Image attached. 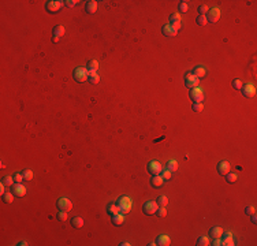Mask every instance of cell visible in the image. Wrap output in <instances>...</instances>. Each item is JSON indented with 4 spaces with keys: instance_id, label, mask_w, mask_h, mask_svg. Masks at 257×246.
Masks as SVG:
<instances>
[{
    "instance_id": "35",
    "label": "cell",
    "mask_w": 257,
    "mask_h": 246,
    "mask_svg": "<svg viewBox=\"0 0 257 246\" xmlns=\"http://www.w3.org/2000/svg\"><path fill=\"white\" fill-rule=\"evenodd\" d=\"M3 183H4L6 186H8V188H10V186H12L14 183H15V181H14V176H8V175L4 176V178H3Z\"/></svg>"
},
{
    "instance_id": "21",
    "label": "cell",
    "mask_w": 257,
    "mask_h": 246,
    "mask_svg": "<svg viewBox=\"0 0 257 246\" xmlns=\"http://www.w3.org/2000/svg\"><path fill=\"white\" fill-rule=\"evenodd\" d=\"M223 228L222 227H219V226H216V227H212L211 230H209V235L212 238H222V235H223Z\"/></svg>"
},
{
    "instance_id": "29",
    "label": "cell",
    "mask_w": 257,
    "mask_h": 246,
    "mask_svg": "<svg viewBox=\"0 0 257 246\" xmlns=\"http://www.w3.org/2000/svg\"><path fill=\"white\" fill-rule=\"evenodd\" d=\"M167 168H168L171 172H175L178 169V161L174 160V159H172V160H170L168 163H167Z\"/></svg>"
},
{
    "instance_id": "48",
    "label": "cell",
    "mask_w": 257,
    "mask_h": 246,
    "mask_svg": "<svg viewBox=\"0 0 257 246\" xmlns=\"http://www.w3.org/2000/svg\"><path fill=\"white\" fill-rule=\"evenodd\" d=\"M52 41H53V43H57V41H59V37L53 36V37H52Z\"/></svg>"
},
{
    "instance_id": "20",
    "label": "cell",
    "mask_w": 257,
    "mask_h": 246,
    "mask_svg": "<svg viewBox=\"0 0 257 246\" xmlns=\"http://www.w3.org/2000/svg\"><path fill=\"white\" fill-rule=\"evenodd\" d=\"M107 213H109L111 216H114V215H116V213H121V209H119L118 204L109 202L108 205H107Z\"/></svg>"
},
{
    "instance_id": "22",
    "label": "cell",
    "mask_w": 257,
    "mask_h": 246,
    "mask_svg": "<svg viewBox=\"0 0 257 246\" xmlns=\"http://www.w3.org/2000/svg\"><path fill=\"white\" fill-rule=\"evenodd\" d=\"M156 244L157 245H160V246H168L171 244V239H170V237L168 235H159L157 237V241H156Z\"/></svg>"
},
{
    "instance_id": "12",
    "label": "cell",
    "mask_w": 257,
    "mask_h": 246,
    "mask_svg": "<svg viewBox=\"0 0 257 246\" xmlns=\"http://www.w3.org/2000/svg\"><path fill=\"white\" fill-rule=\"evenodd\" d=\"M170 25L172 26L177 32L181 29V26H182V18H181V14H172V15L170 16Z\"/></svg>"
},
{
    "instance_id": "43",
    "label": "cell",
    "mask_w": 257,
    "mask_h": 246,
    "mask_svg": "<svg viewBox=\"0 0 257 246\" xmlns=\"http://www.w3.org/2000/svg\"><path fill=\"white\" fill-rule=\"evenodd\" d=\"M78 3H80V2H78V0H67V2H64V4H66L67 7H70V8H71V7L77 6Z\"/></svg>"
},
{
    "instance_id": "1",
    "label": "cell",
    "mask_w": 257,
    "mask_h": 246,
    "mask_svg": "<svg viewBox=\"0 0 257 246\" xmlns=\"http://www.w3.org/2000/svg\"><path fill=\"white\" fill-rule=\"evenodd\" d=\"M118 207H119V209H121V212L123 215H127L130 211H131V208H133V201L131 198H130L129 196H122L121 198L118 200Z\"/></svg>"
},
{
    "instance_id": "2",
    "label": "cell",
    "mask_w": 257,
    "mask_h": 246,
    "mask_svg": "<svg viewBox=\"0 0 257 246\" xmlns=\"http://www.w3.org/2000/svg\"><path fill=\"white\" fill-rule=\"evenodd\" d=\"M73 77H74V79L77 82L82 84V82L88 81L89 70L86 67H77V68H74V71H73Z\"/></svg>"
},
{
    "instance_id": "16",
    "label": "cell",
    "mask_w": 257,
    "mask_h": 246,
    "mask_svg": "<svg viewBox=\"0 0 257 246\" xmlns=\"http://www.w3.org/2000/svg\"><path fill=\"white\" fill-rule=\"evenodd\" d=\"M223 241H222V245L224 246H234V238H232V234L231 233H223Z\"/></svg>"
},
{
    "instance_id": "26",
    "label": "cell",
    "mask_w": 257,
    "mask_h": 246,
    "mask_svg": "<svg viewBox=\"0 0 257 246\" xmlns=\"http://www.w3.org/2000/svg\"><path fill=\"white\" fill-rule=\"evenodd\" d=\"M86 68L89 71H97V68H99V62L96 60V59H92V60H89L88 62V64H86Z\"/></svg>"
},
{
    "instance_id": "36",
    "label": "cell",
    "mask_w": 257,
    "mask_h": 246,
    "mask_svg": "<svg viewBox=\"0 0 257 246\" xmlns=\"http://www.w3.org/2000/svg\"><path fill=\"white\" fill-rule=\"evenodd\" d=\"M178 8H179V12H187V10H189V7H187V3L186 2H179V4H178Z\"/></svg>"
},
{
    "instance_id": "11",
    "label": "cell",
    "mask_w": 257,
    "mask_h": 246,
    "mask_svg": "<svg viewBox=\"0 0 257 246\" xmlns=\"http://www.w3.org/2000/svg\"><path fill=\"white\" fill-rule=\"evenodd\" d=\"M26 186H23L22 183H14L12 185V194L15 197H23L26 194Z\"/></svg>"
},
{
    "instance_id": "8",
    "label": "cell",
    "mask_w": 257,
    "mask_h": 246,
    "mask_svg": "<svg viewBox=\"0 0 257 246\" xmlns=\"http://www.w3.org/2000/svg\"><path fill=\"white\" fill-rule=\"evenodd\" d=\"M56 207H57V209H59V211L68 212V211H71V208H73V202H71L68 198H66V197H62V198L57 200Z\"/></svg>"
},
{
    "instance_id": "6",
    "label": "cell",
    "mask_w": 257,
    "mask_h": 246,
    "mask_svg": "<svg viewBox=\"0 0 257 246\" xmlns=\"http://www.w3.org/2000/svg\"><path fill=\"white\" fill-rule=\"evenodd\" d=\"M157 208H159V205H157L156 201H146V202L144 204V207H142V212L145 215H148V216H150V215L156 213Z\"/></svg>"
},
{
    "instance_id": "47",
    "label": "cell",
    "mask_w": 257,
    "mask_h": 246,
    "mask_svg": "<svg viewBox=\"0 0 257 246\" xmlns=\"http://www.w3.org/2000/svg\"><path fill=\"white\" fill-rule=\"evenodd\" d=\"M250 216H252V223H253V224H256V223H257V217H256V213L250 215Z\"/></svg>"
},
{
    "instance_id": "4",
    "label": "cell",
    "mask_w": 257,
    "mask_h": 246,
    "mask_svg": "<svg viewBox=\"0 0 257 246\" xmlns=\"http://www.w3.org/2000/svg\"><path fill=\"white\" fill-rule=\"evenodd\" d=\"M241 92L244 95V97L246 99H252L253 96L256 95V86L252 84V82H248V84H244L241 88Z\"/></svg>"
},
{
    "instance_id": "13",
    "label": "cell",
    "mask_w": 257,
    "mask_h": 246,
    "mask_svg": "<svg viewBox=\"0 0 257 246\" xmlns=\"http://www.w3.org/2000/svg\"><path fill=\"white\" fill-rule=\"evenodd\" d=\"M230 169H231V165H230V163H228L227 160H223V161H220L218 164V172L220 175H223V176H226L230 172Z\"/></svg>"
},
{
    "instance_id": "45",
    "label": "cell",
    "mask_w": 257,
    "mask_h": 246,
    "mask_svg": "<svg viewBox=\"0 0 257 246\" xmlns=\"http://www.w3.org/2000/svg\"><path fill=\"white\" fill-rule=\"evenodd\" d=\"M212 245H213V246H222L220 238H213V242H212Z\"/></svg>"
},
{
    "instance_id": "9",
    "label": "cell",
    "mask_w": 257,
    "mask_h": 246,
    "mask_svg": "<svg viewBox=\"0 0 257 246\" xmlns=\"http://www.w3.org/2000/svg\"><path fill=\"white\" fill-rule=\"evenodd\" d=\"M162 164H160L159 161H156V160H152V161H149L148 163V171H149V174L150 175H159L160 172H162Z\"/></svg>"
},
{
    "instance_id": "19",
    "label": "cell",
    "mask_w": 257,
    "mask_h": 246,
    "mask_svg": "<svg viewBox=\"0 0 257 246\" xmlns=\"http://www.w3.org/2000/svg\"><path fill=\"white\" fill-rule=\"evenodd\" d=\"M123 223H125V215L122 212L112 216V224H114V226H122Z\"/></svg>"
},
{
    "instance_id": "37",
    "label": "cell",
    "mask_w": 257,
    "mask_h": 246,
    "mask_svg": "<svg viewBox=\"0 0 257 246\" xmlns=\"http://www.w3.org/2000/svg\"><path fill=\"white\" fill-rule=\"evenodd\" d=\"M156 215L159 217H166L167 216V211H166V207H159L156 211Z\"/></svg>"
},
{
    "instance_id": "7",
    "label": "cell",
    "mask_w": 257,
    "mask_h": 246,
    "mask_svg": "<svg viewBox=\"0 0 257 246\" xmlns=\"http://www.w3.org/2000/svg\"><path fill=\"white\" fill-rule=\"evenodd\" d=\"M63 7V2L60 0H49L45 3V10L48 12H57Z\"/></svg>"
},
{
    "instance_id": "15",
    "label": "cell",
    "mask_w": 257,
    "mask_h": 246,
    "mask_svg": "<svg viewBox=\"0 0 257 246\" xmlns=\"http://www.w3.org/2000/svg\"><path fill=\"white\" fill-rule=\"evenodd\" d=\"M164 183V179L162 175H152V178H150V185L153 186V188H162V185Z\"/></svg>"
},
{
    "instance_id": "50",
    "label": "cell",
    "mask_w": 257,
    "mask_h": 246,
    "mask_svg": "<svg viewBox=\"0 0 257 246\" xmlns=\"http://www.w3.org/2000/svg\"><path fill=\"white\" fill-rule=\"evenodd\" d=\"M130 245H131V244H129V242H122V244H121V246H130Z\"/></svg>"
},
{
    "instance_id": "51",
    "label": "cell",
    "mask_w": 257,
    "mask_h": 246,
    "mask_svg": "<svg viewBox=\"0 0 257 246\" xmlns=\"http://www.w3.org/2000/svg\"><path fill=\"white\" fill-rule=\"evenodd\" d=\"M148 245H149V246H155V245H157V244H156V242H150V244H148Z\"/></svg>"
},
{
    "instance_id": "33",
    "label": "cell",
    "mask_w": 257,
    "mask_h": 246,
    "mask_svg": "<svg viewBox=\"0 0 257 246\" xmlns=\"http://www.w3.org/2000/svg\"><path fill=\"white\" fill-rule=\"evenodd\" d=\"M226 181L228 183H234L238 181V175L237 174H231V172H228L227 175H226Z\"/></svg>"
},
{
    "instance_id": "32",
    "label": "cell",
    "mask_w": 257,
    "mask_h": 246,
    "mask_svg": "<svg viewBox=\"0 0 257 246\" xmlns=\"http://www.w3.org/2000/svg\"><path fill=\"white\" fill-rule=\"evenodd\" d=\"M196 22H197V25H198V26H205V25L208 23L207 16H205V15H198V16H197V19H196Z\"/></svg>"
},
{
    "instance_id": "14",
    "label": "cell",
    "mask_w": 257,
    "mask_h": 246,
    "mask_svg": "<svg viewBox=\"0 0 257 246\" xmlns=\"http://www.w3.org/2000/svg\"><path fill=\"white\" fill-rule=\"evenodd\" d=\"M162 33H163V36H166V37H175L178 32L171 25H164L162 27Z\"/></svg>"
},
{
    "instance_id": "5",
    "label": "cell",
    "mask_w": 257,
    "mask_h": 246,
    "mask_svg": "<svg viewBox=\"0 0 257 246\" xmlns=\"http://www.w3.org/2000/svg\"><path fill=\"white\" fill-rule=\"evenodd\" d=\"M185 85H186V88H189V89L197 88V86L200 85V79H198L197 77H194L191 72H186V75H185Z\"/></svg>"
},
{
    "instance_id": "34",
    "label": "cell",
    "mask_w": 257,
    "mask_h": 246,
    "mask_svg": "<svg viewBox=\"0 0 257 246\" xmlns=\"http://www.w3.org/2000/svg\"><path fill=\"white\" fill-rule=\"evenodd\" d=\"M191 109H193L194 112H203L204 104H203V103H193V105H191Z\"/></svg>"
},
{
    "instance_id": "31",
    "label": "cell",
    "mask_w": 257,
    "mask_h": 246,
    "mask_svg": "<svg viewBox=\"0 0 257 246\" xmlns=\"http://www.w3.org/2000/svg\"><path fill=\"white\" fill-rule=\"evenodd\" d=\"M12 201H14V194H12V193H4V194H3V202L11 204Z\"/></svg>"
},
{
    "instance_id": "27",
    "label": "cell",
    "mask_w": 257,
    "mask_h": 246,
    "mask_svg": "<svg viewBox=\"0 0 257 246\" xmlns=\"http://www.w3.org/2000/svg\"><path fill=\"white\" fill-rule=\"evenodd\" d=\"M157 205L159 207H167L168 205V198H167V196H164V194H162V196H159V198H157Z\"/></svg>"
},
{
    "instance_id": "42",
    "label": "cell",
    "mask_w": 257,
    "mask_h": 246,
    "mask_svg": "<svg viewBox=\"0 0 257 246\" xmlns=\"http://www.w3.org/2000/svg\"><path fill=\"white\" fill-rule=\"evenodd\" d=\"M23 179H25V178H23L22 172H21V174H19V172H16V174L14 175V181H15V183H21V182L23 181Z\"/></svg>"
},
{
    "instance_id": "39",
    "label": "cell",
    "mask_w": 257,
    "mask_h": 246,
    "mask_svg": "<svg viewBox=\"0 0 257 246\" xmlns=\"http://www.w3.org/2000/svg\"><path fill=\"white\" fill-rule=\"evenodd\" d=\"M56 217H57V220L59 221H66L67 220V212H64V211H59L56 215Z\"/></svg>"
},
{
    "instance_id": "30",
    "label": "cell",
    "mask_w": 257,
    "mask_h": 246,
    "mask_svg": "<svg viewBox=\"0 0 257 246\" xmlns=\"http://www.w3.org/2000/svg\"><path fill=\"white\" fill-rule=\"evenodd\" d=\"M160 174H162V176H163V179H164V181H170V179H171V176H172V172H171L168 168H163Z\"/></svg>"
},
{
    "instance_id": "18",
    "label": "cell",
    "mask_w": 257,
    "mask_h": 246,
    "mask_svg": "<svg viewBox=\"0 0 257 246\" xmlns=\"http://www.w3.org/2000/svg\"><path fill=\"white\" fill-rule=\"evenodd\" d=\"M85 10H86L88 14H94L96 11H97V2H94V0H89V2H86Z\"/></svg>"
},
{
    "instance_id": "24",
    "label": "cell",
    "mask_w": 257,
    "mask_h": 246,
    "mask_svg": "<svg viewBox=\"0 0 257 246\" xmlns=\"http://www.w3.org/2000/svg\"><path fill=\"white\" fill-rule=\"evenodd\" d=\"M84 224H85V221L80 216L73 217V220H71V226H73L74 228H81V227H84Z\"/></svg>"
},
{
    "instance_id": "3",
    "label": "cell",
    "mask_w": 257,
    "mask_h": 246,
    "mask_svg": "<svg viewBox=\"0 0 257 246\" xmlns=\"http://www.w3.org/2000/svg\"><path fill=\"white\" fill-rule=\"evenodd\" d=\"M189 96H190V99L193 100V103H203L204 101V91L200 86L190 89Z\"/></svg>"
},
{
    "instance_id": "40",
    "label": "cell",
    "mask_w": 257,
    "mask_h": 246,
    "mask_svg": "<svg viewBox=\"0 0 257 246\" xmlns=\"http://www.w3.org/2000/svg\"><path fill=\"white\" fill-rule=\"evenodd\" d=\"M22 174H23V178H25L26 181H32L33 179V172L30 171V169H25Z\"/></svg>"
},
{
    "instance_id": "17",
    "label": "cell",
    "mask_w": 257,
    "mask_h": 246,
    "mask_svg": "<svg viewBox=\"0 0 257 246\" xmlns=\"http://www.w3.org/2000/svg\"><path fill=\"white\" fill-rule=\"evenodd\" d=\"M191 74L200 79V78H204V77H205V74H207V70H205V67H203V66H197V67L193 68Z\"/></svg>"
},
{
    "instance_id": "28",
    "label": "cell",
    "mask_w": 257,
    "mask_h": 246,
    "mask_svg": "<svg viewBox=\"0 0 257 246\" xmlns=\"http://www.w3.org/2000/svg\"><path fill=\"white\" fill-rule=\"evenodd\" d=\"M208 245H211V242H209V238L205 237V235H203V237H200L197 239V246H208Z\"/></svg>"
},
{
    "instance_id": "44",
    "label": "cell",
    "mask_w": 257,
    "mask_h": 246,
    "mask_svg": "<svg viewBox=\"0 0 257 246\" xmlns=\"http://www.w3.org/2000/svg\"><path fill=\"white\" fill-rule=\"evenodd\" d=\"M245 213L248 215V216H249V215L256 213V208H255V207H248V208H246V209H245Z\"/></svg>"
},
{
    "instance_id": "25",
    "label": "cell",
    "mask_w": 257,
    "mask_h": 246,
    "mask_svg": "<svg viewBox=\"0 0 257 246\" xmlns=\"http://www.w3.org/2000/svg\"><path fill=\"white\" fill-rule=\"evenodd\" d=\"M64 33H66V29L63 27V25H56L53 27V36H56V37H59L60 39Z\"/></svg>"
},
{
    "instance_id": "49",
    "label": "cell",
    "mask_w": 257,
    "mask_h": 246,
    "mask_svg": "<svg viewBox=\"0 0 257 246\" xmlns=\"http://www.w3.org/2000/svg\"><path fill=\"white\" fill-rule=\"evenodd\" d=\"M18 245H21V246H26V245H27V242H26V241H22V242H19Z\"/></svg>"
},
{
    "instance_id": "46",
    "label": "cell",
    "mask_w": 257,
    "mask_h": 246,
    "mask_svg": "<svg viewBox=\"0 0 257 246\" xmlns=\"http://www.w3.org/2000/svg\"><path fill=\"white\" fill-rule=\"evenodd\" d=\"M0 193H2V196L6 193V185L3 182H2V185H0Z\"/></svg>"
},
{
    "instance_id": "41",
    "label": "cell",
    "mask_w": 257,
    "mask_h": 246,
    "mask_svg": "<svg viewBox=\"0 0 257 246\" xmlns=\"http://www.w3.org/2000/svg\"><path fill=\"white\" fill-rule=\"evenodd\" d=\"M208 11H209L208 6L203 4V6H200V7H198V14H200V15H205V14H208Z\"/></svg>"
},
{
    "instance_id": "38",
    "label": "cell",
    "mask_w": 257,
    "mask_h": 246,
    "mask_svg": "<svg viewBox=\"0 0 257 246\" xmlns=\"http://www.w3.org/2000/svg\"><path fill=\"white\" fill-rule=\"evenodd\" d=\"M242 85H244V84H242L241 79H238V78L232 79V88H234V89H237V91H241Z\"/></svg>"
},
{
    "instance_id": "23",
    "label": "cell",
    "mask_w": 257,
    "mask_h": 246,
    "mask_svg": "<svg viewBox=\"0 0 257 246\" xmlns=\"http://www.w3.org/2000/svg\"><path fill=\"white\" fill-rule=\"evenodd\" d=\"M88 81L90 82L92 85H97L100 82V77H99L97 71H89V77H88Z\"/></svg>"
},
{
    "instance_id": "10",
    "label": "cell",
    "mask_w": 257,
    "mask_h": 246,
    "mask_svg": "<svg viewBox=\"0 0 257 246\" xmlns=\"http://www.w3.org/2000/svg\"><path fill=\"white\" fill-rule=\"evenodd\" d=\"M219 18H220V10L219 8H211L209 11H208V15H207V21L209 23H216Z\"/></svg>"
}]
</instances>
